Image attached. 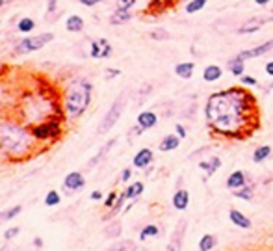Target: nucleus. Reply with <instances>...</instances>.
<instances>
[{
  "label": "nucleus",
  "mask_w": 273,
  "mask_h": 251,
  "mask_svg": "<svg viewBox=\"0 0 273 251\" xmlns=\"http://www.w3.org/2000/svg\"><path fill=\"white\" fill-rule=\"evenodd\" d=\"M269 89H273V82H271V84H269V86H268V87H266V92H269Z\"/></svg>",
  "instance_id": "603ef678"
},
{
  "label": "nucleus",
  "mask_w": 273,
  "mask_h": 251,
  "mask_svg": "<svg viewBox=\"0 0 273 251\" xmlns=\"http://www.w3.org/2000/svg\"><path fill=\"white\" fill-rule=\"evenodd\" d=\"M160 235V227L158 225H154V223H149V225H145V227L140 231V240L145 242L149 240V238H154Z\"/></svg>",
  "instance_id": "473e14b6"
},
{
  "label": "nucleus",
  "mask_w": 273,
  "mask_h": 251,
  "mask_svg": "<svg viewBox=\"0 0 273 251\" xmlns=\"http://www.w3.org/2000/svg\"><path fill=\"white\" fill-rule=\"evenodd\" d=\"M179 145H181V138L177 134H167L162 138V141L158 144V149L162 153H169V151H175L179 149Z\"/></svg>",
  "instance_id": "4be33fe9"
},
{
  "label": "nucleus",
  "mask_w": 273,
  "mask_h": 251,
  "mask_svg": "<svg viewBox=\"0 0 273 251\" xmlns=\"http://www.w3.org/2000/svg\"><path fill=\"white\" fill-rule=\"evenodd\" d=\"M0 247H2V240H0Z\"/></svg>",
  "instance_id": "864d4df0"
},
{
  "label": "nucleus",
  "mask_w": 273,
  "mask_h": 251,
  "mask_svg": "<svg viewBox=\"0 0 273 251\" xmlns=\"http://www.w3.org/2000/svg\"><path fill=\"white\" fill-rule=\"evenodd\" d=\"M151 39L152 41H167L169 39V32H167L166 28H154L151 30Z\"/></svg>",
  "instance_id": "e433bc0d"
},
{
  "label": "nucleus",
  "mask_w": 273,
  "mask_h": 251,
  "mask_svg": "<svg viewBox=\"0 0 273 251\" xmlns=\"http://www.w3.org/2000/svg\"><path fill=\"white\" fill-rule=\"evenodd\" d=\"M123 232V223L119 220H110L108 225L104 227V237L110 238V240H115V238L121 237Z\"/></svg>",
  "instance_id": "393cba45"
},
{
  "label": "nucleus",
  "mask_w": 273,
  "mask_h": 251,
  "mask_svg": "<svg viewBox=\"0 0 273 251\" xmlns=\"http://www.w3.org/2000/svg\"><path fill=\"white\" fill-rule=\"evenodd\" d=\"M171 203H173V207L177 210L184 212L186 208H188V205H190V192L186 188H177L175 193H173V198H171Z\"/></svg>",
  "instance_id": "2eb2a0df"
},
{
  "label": "nucleus",
  "mask_w": 273,
  "mask_h": 251,
  "mask_svg": "<svg viewBox=\"0 0 273 251\" xmlns=\"http://www.w3.org/2000/svg\"><path fill=\"white\" fill-rule=\"evenodd\" d=\"M266 75H269V77H273V60H269L268 63H266Z\"/></svg>",
  "instance_id": "8fccbe9b"
},
{
  "label": "nucleus",
  "mask_w": 273,
  "mask_h": 251,
  "mask_svg": "<svg viewBox=\"0 0 273 251\" xmlns=\"http://www.w3.org/2000/svg\"><path fill=\"white\" fill-rule=\"evenodd\" d=\"M205 119L214 134L244 140L259 129V102L245 86L227 87L206 99Z\"/></svg>",
  "instance_id": "f257e3e1"
},
{
  "label": "nucleus",
  "mask_w": 273,
  "mask_h": 251,
  "mask_svg": "<svg viewBox=\"0 0 273 251\" xmlns=\"http://www.w3.org/2000/svg\"><path fill=\"white\" fill-rule=\"evenodd\" d=\"M43 203L47 205V207H58V205L62 203V193H60L58 190H49V192L45 193Z\"/></svg>",
  "instance_id": "72a5a7b5"
},
{
  "label": "nucleus",
  "mask_w": 273,
  "mask_h": 251,
  "mask_svg": "<svg viewBox=\"0 0 273 251\" xmlns=\"http://www.w3.org/2000/svg\"><path fill=\"white\" fill-rule=\"evenodd\" d=\"M186 229H188V222H186V220H179V223L175 225V231H173L169 242H167L166 251H181L182 249V244H184V237H186Z\"/></svg>",
  "instance_id": "9d476101"
},
{
  "label": "nucleus",
  "mask_w": 273,
  "mask_h": 251,
  "mask_svg": "<svg viewBox=\"0 0 273 251\" xmlns=\"http://www.w3.org/2000/svg\"><path fill=\"white\" fill-rule=\"evenodd\" d=\"M115 144H117V138H112V140H108L106 144H104L103 147H101V149L97 151V155L93 156V158L89 160L88 164H86V169H88V171H89V169L97 168V166L101 164V162H103L104 158H106L108 153H110V151L113 149V145H115Z\"/></svg>",
  "instance_id": "4468645a"
},
{
  "label": "nucleus",
  "mask_w": 273,
  "mask_h": 251,
  "mask_svg": "<svg viewBox=\"0 0 273 251\" xmlns=\"http://www.w3.org/2000/svg\"><path fill=\"white\" fill-rule=\"evenodd\" d=\"M132 17H134V15H132L130 10H121V8H115V11L110 15V19H108V21H110V24H112V26H121V24H127Z\"/></svg>",
  "instance_id": "aec40b11"
},
{
  "label": "nucleus",
  "mask_w": 273,
  "mask_h": 251,
  "mask_svg": "<svg viewBox=\"0 0 273 251\" xmlns=\"http://www.w3.org/2000/svg\"><path fill=\"white\" fill-rule=\"evenodd\" d=\"M19 232H21V227L13 225V227L6 229V231H4V238H6V240H13V238L19 237Z\"/></svg>",
  "instance_id": "a19ab883"
},
{
  "label": "nucleus",
  "mask_w": 273,
  "mask_h": 251,
  "mask_svg": "<svg viewBox=\"0 0 273 251\" xmlns=\"http://www.w3.org/2000/svg\"><path fill=\"white\" fill-rule=\"evenodd\" d=\"M119 75H121V71H119V69L110 67V69H106V75H104V77H106V80H113V78H117Z\"/></svg>",
  "instance_id": "a18cd8bd"
},
{
  "label": "nucleus",
  "mask_w": 273,
  "mask_h": 251,
  "mask_svg": "<svg viewBox=\"0 0 273 251\" xmlns=\"http://www.w3.org/2000/svg\"><path fill=\"white\" fill-rule=\"evenodd\" d=\"M206 4H208V0H188L184 6V11L188 15H193V13H197V11L205 10Z\"/></svg>",
  "instance_id": "c756f323"
},
{
  "label": "nucleus",
  "mask_w": 273,
  "mask_h": 251,
  "mask_svg": "<svg viewBox=\"0 0 273 251\" xmlns=\"http://www.w3.org/2000/svg\"><path fill=\"white\" fill-rule=\"evenodd\" d=\"M37 145L28 125L15 116H0V158L23 162L37 153Z\"/></svg>",
  "instance_id": "f03ea898"
},
{
  "label": "nucleus",
  "mask_w": 273,
  "mask_h": 251,
  "mask_svg": "<svg viewBox=\"0 0 273 251\" xmlns=\"http://www.w3.org/2000/svg\"><path fill=\"white\" fill-rule=\"evenodd\" d=\"M271 156V147L269 145H259L253 151V162L255 164H262L264 160H268Z\"/></svg>",
  "instance_id": "bb28decb"
},
{
  "label": "nucleus",
  "mask_w": 273,
  "mask_h": 251,
  "mask_svg": "<svg viewBox=\"0 0 273 251\" xmlns=\"http://www.w3.org/2000/svg\"><path fill=\"white\" fill-rule=\"evenodd\" d=\"M195 71V63L193 62H181L175 65V75L182 80H190L193 77Z\"/></svg>",
  "instance_id": "5701e85b"
},
{
  "label": "nucleus",
  "mask_w": 273,
  "mask_h": 251,
  "mask_svg": "<svg viewBox=\"0 0 273 251\" xmlns=\"http://www.w3.org/2000/svg\"><path fill=\"white\" fill-rule=\"evenodd\" d=\"M218 246V238L214 235H203L199 240V251H212L214 247Z\"/></svg>",
  "instance_id": "7c9ffc66"
},
{
  "label": "nucleus",
  "mask_w": 273,
  "mask_h": 251,
  "mask_svg": "<svg viewBox=\"0 0 273 251\" xmlns=\"http://www.w3.org/2000/svg\"><path fill=\"white\" fill-rule=\"evenodd\" d=\"M175 134L181 138V140H184L186 136H188V131H186V127L182 125V123H177L175 125Z\"/></svg>",
  "instance_id": "37998d69"
},
{
  "label": "nucleus",
  "mask_w": 273,
  "mask_h": 251,
  "mask_svg": "<svg viewBox=\"0 0 273 251\" xmlns=\"http://www.w3.org/2000/svg\"><path fill=\"white\" fill-rule=\"evenodd\" d=\"M50 41H54L52 32H43V34H37V35H26V38L17 41V45H15V54L35 52V50H41V48L47 47Z\"/></svg>",
  "instance_id": "0eeeda50"
},
{
  "label": "nucleus",
  "mask_w": 273,
  "mask_h": 251,
  "mask_svg": "<svg viewBox=\"0 0 273 251\" xmlns=\"http://www.w3.org/2000/svg\"><path fill=\"white\" fill-rule=\"evenodd\" d=\"M115 4H117V8H121V10H132V8L138 4V0H117Z\"/></svg>",
  "instance_id": "79ce46f5"
},
{
  "label": "nucleus",
  "mask_w": 273,
  "mask_h": 251,
  "mask_svg": "<svg viewBox=\"0 0 273 251\" xmlns=\"http://www.w3.org/2000/svg\"><path fill=\"white\" fill-rule=\"evenodd\" d=\"M112 52H113V48L106 38L95 39V41H91V45H89V56L95 60L112 58Z\"/></svg>",
  "instance_id": "9b49d317"
},
{
  "label": "nucleus",
  "mask_w": 273,
  "mask_h": 251,
  "mask_svg": "<svg viewBox=\"0 0 273 251\" xmlns=\"http://www.w3.org/2000/svg\"><path fill=\"white\" fill-rule=\"evenodd\" d=\"M58 11V0H47V21H52Z\"/></svg>",
  "instance_id": "58836bf2"
},
{
  "label": "nucleus",
  "mask_w": 273,
  "mask_h": 251,
  "mask_svg": "<svg viewBox=\"0 0 273 251\" xmlns=\"http://www.w3.org/2000/svg\"><path fill=\"white\" fill-rule=\"evenodd\" d=\"M64 121L65 117H52V119L30 127V129H32V134L39 144H54L64 134Z\"/></svg>",
  "instance_id": "39448f33"
},
{
  "label": "nucleus",
  "mask_w": 273,
  "mask_h": 251,
  "mask_svg": "<svg viewBox=\"0 0 273 251\" xmlns=\"http://www.w3.org/2000/svg\"><path fill=\"white\" fill-rule=\"evenodd\" d=\"M117 198H119V193L115 192V190H112V192L108 193L106 198H104V201H103V207L106 208V210H110V208L115 205V201H117Z\"/></svg>",
  "instance_id": "4c0bfd02"
},
{
  "label": "nucleus",
  "mask_w": 273,
  "mask_h": 251,
  "mask_svg": "<svg viewBox=\"0 0 273 251\" xmlns=\"http://www.w3.org/2000/svg\"><path fill=\"white\" fill-rule=\"evenodd\" d=\"M143 190H145V184H143L142 181H136V183H130L127 188H125V195H127L128 201H132V199L140 198L143 193Z\"/></svg>",
  "instance_id": "a878e982"
},
{
  "label": "nucleus",
  "mask_w": 273,
  "mask_h": 251,
  "mask_svg": "<svg viewBox=\"0 0 273 251\" xmlns=\"http://www.w3.org/2000/svg\"><path fill=\"white\" fill-rule=\"evenodd\" d=\"M273 52V39H268V41H264V43L257 45L253 48H245L242 52L236 54V58L242 60V62H247L251 58H260V56H266V54Z\"/></svg>",
  "instance_id": "1a4fd4ad"
},
{
  "label": "nucleus",
  "mask_w": 273,
  "mask_h": 251,
  "mask_svg": "<svg viewBox=\"0 0 273 251\" xmlns=\"http://www.w3.org/2000/svg\"><path fill=\"white\" fill-rule=\"evenodd\" d=\"M89 199H91V201H104V195L101 190H93V192L89 193Z\"/></svg>",
  "instance_id": "49530a36"
},
{
  "label": "nucleus",
  "mask_w": 273,
  "mask_h": 251,
  "mask_svg": "<svg viewBox=\"0 0 273 251\" xmlns=\"http://www.w3.org/2000/svg\"><path fill=\"white\" fill-rule=\"evenodd\" d=\"M253 2H255L257 6H268L269 2H271V0H253Z\"/></svg>",
  "instance_id": "3c124183"
},
{
  "label": "nucleus",
  "mask_w": 273,
  "mask_h": 251,
  "mask_svg": "<svg viewBox=\"0 0 273 251\" xmlns=\"http://www.w3.org/2000/svg\"><path fill=\"white\" fill-rule=\"evenodd\" d=\"M229 220L232 222V225H236L238 229H251V220H249L247 216H245L242 210H238V208H230L229 210Z\"/></svg>",
  "instance_id": "a211bd4d"
},
{
  "label": "nucleus",
  "mask_w": 273,
  "mask_h": 251,
  "mask_svg": "<svg viewBox=\"0 0 273 251\" xmlns=\"http://www.w3.org/2000/svg\"><path fill=\"white\" fill-rule=\"evenodd\" d=\"M158 123V116H156V112L152 110H143L138 114V119H136V125H140L143 131H149L152 127H156Z\"/></svg>",
  "instance_id": "dca6fc26"
},
{
  "label": "nucleus",
  "mask_w": 273,
  "mask_h": 251,
  "mask_svg": "<svg viewBox=\"0 0 273 251\" xmlns=\"http://www.w3.org/2000/svg\"><path fill=\"white\" fill-rule=\"evenodd\" d=\"M82 6H86V8H95L97 4H101L103 0H78Z\"/></svg>",
  "instance_id": "de8ad7c7"
},
{
  "label": "nucleus",
  "mask_w": 273,
  "mask_h": 251,
  "mask_svg": "<svg viewBox=\"0 0 273 251\" xmlns=\"http://www.w3.org/2000/svg\"><path fill=\"white\" fill-rule=\"evenodd\" d=\"M84 28H86V21L80 15H69L65 21V30L71 34H80V32H84Z\"/></svg>",
  "instance_id": "6ab92c4d"
},
{
  "label": "nucleus",
  "mask_w": 273,
  "mask_h": 251,
  "mask_svg": "<svg viewBox=\"0 0 273 251\" xmlns=\"http://www.w3.org/2000/svg\"><path fill=\"white\" fill-rule=\"evenodd\" d=\"M271 21H273L271 15H257V17H251V19H247L245 23L240 24V28H236V32L242 35L255 34V32H259L262 28L264 24L271 23Z\"/></svg>",
  "instance_id": "6e6552de"
},
{
  "label": "nucleus",
  "mask_w": 273,
  "mask_h": 251,
  "mask_svg": "<svg viewBox=\"0 0 273 251\" xmlns=\"http://www.w3.org/2000/svg\"><path fill=\"white\" fill-rule=\"evenodd\" d=\"M43 244H45V242H43V238H41V237H34V240H32V246H34L35 249H41V247H43Z\"/></svg>",
  "instance_id": "09e8293b"
},
{
  "label": "nucleus",
  "mask_w": 273,
  "mask_h": 251,
  "mask_svg": "<svg viewBox=\"0 0 273 251\" xmlns=\"http://www.w3.org/2000/svg\"><path fill=\"white\" fill-rule=\"evenodd\" d=\"M152 160H154V155H152V149H149V147H143V149H140L134 155V158H132V166L138 169H147L149 166L152 164Z\"/></svg>",
  "instance_id": "ddd939ff"
},
{
  "label": "nucleus",
  "mask_w": 273,
  "mask_h": 251,
  "mask_svg": "<svg viewBox=\"0 0 273 251\" xmlns=\"http://www.w3.org/2000/svg\"><path fill=\"white\" fill-rule=\"evenodd\" d=\"M223 77V69L220 67V65H216V63H212V65H206L205 71H203V80L205 82H218L220 78Z\"/></svg>",
  "instance_id": "b1692460"
},
{
  "label": "nucleus",
  "mask_w": 273,
  "mask_h": 251,
  "mask_svg": "<svg viewBox=\"0 0 273 251\" xmlns=\"http://www.w3.org/2000/svg\"><path fill=\"white\" fill-rule=\"evenodd\" d=\"M108 251H138V246H136V242L123 240V242H119V244H115L112 249H108Z\"/></svg>",
  "instance_id": "c9c22d12"
},
{
  "label": "nucleus",
  "mask_w": 273,
  "mask_h": 251,
  "mask_svg": "<svg viewBox=\"0 0 273 251\" xmlns=\"http://www.w3.org/2000/svg\"><path fill=\"white\" fill-rule=\"evenodd\" d=\"M130 179H132V168H125L121 171V177H119V181H121V183H128Z\"/></svg>",
  "instance_id": "c03bdc74"
},
{
  "label": "nucleus",
  "mask_w": 273,
  "mask_h": 251,
  "mask_svg": "<svg viewBox=\"0 0 273 251\" xmlns=\"http://www.w3.org/2000/svg\"><path fill=\"white\" fill-rule=\"evenodd\" d=\"M240 84L245 87H251V86H259V80L255 77H249V75H242L240 77Z\"/></svg>",
  "instance_id": "ea45409f"
},
{
  "label": "nucleus",
  "mask_w": 273,
  "mask_h": 251,
  "mask_svg": "<svg viewBox=\"0 0 273 251\" xmlns=\"http://www.w3.org/2000/svg\"><path fill=\"white\" fill-rule=\"evenodd\" d=\"M199 168L205 171L206 177H212V175L221 168V158L220 156H210V158H206V160H201Z\"/></svg>",
  "instance_id": "412c9836"
},
{
  "label": "nucleus",
  "mask_w": 273,
  "mask_h": 251,
  "mask_svg": "<svg viewBox=\"0 0 273 251\" xmlns=\"http://www.w3.org/2000/svg\"><path fill=\"white\" fill-rule=\"evenodd\" d=\"M15 117L28 127H34L37 123L52 119V117H64L62 95L54 97L49 92H45V89H35V92L25 93L17 102Z\"/></svg>",
  "instance_id": "7ed1b4c3"
},
{
  "label": "nucleus",
  "mask_w": 273,
  "mask_h": 251,
  "mask_svg": "<svg viewBox=\"0 0 273 251\" xmlns=\"http://www.w3.org/2000/svg\"><path fill=\"white\" fill-rule=\"evenodd\" d=\"M34 28H35V21L32 19V17H23V19H19V23H17V32H19V34L28 35L30 32H34Z\"/></svg>",
  "instance_id": "c85d7f7f"
},
{
  "label": "nucleus",
  "mask_w": 273,
  "mask_h": 251,
  "mask_svg": "<svg viewBox=\"0 0 273 251\" xmlns=\"http://www.w3.org/2000/svg\"><path fill=\"white\" fill-rule=\"evenodd\" d=\"M127 102H128V92H121L115 97V101L110 104V108L106 110V114H104V117L101 119V123H99L97 134H106V132L112 131L113 127L119 123V119H121L123 112L127 108Z\"/></svg>",
  "instance_id": "423d86ee"
},
{
  "label": "nucleus",
  "mask_w": 273,
  "mask_h": 251,
  "mask_svg": "<svg viewBox=\"0 0 273 251\" xmlns=\"http://www.w3.org/2000/svg\"><path fill=\"white\" fill-rule=\"evenodd\" d=\"M227 67H229V71L232 73L234 77H242V75H245V62H242V60H238L236 56H232V58L227 62Z\"/></svg>",
  "instance_id": "cd10ccee"
},
{
  "label": "nucleus",
  "mask_w": 273,
  "mask_h": 251,
  "mask_svg": "<svg viewBox=\"0 0 273 251\" xmlns=\"http://www.w3.org/2000/svg\"><path fill=\"white\" fill-rule=\"evenodd\" d=\"M93 101V82L84 77L73 78L62 92V110L67 123H74L88 112Z\"/></svg>",
  "instance_id": "20e7f679"
},
{
  "label": "nucleus",
  "mask_w": 273,
  "mask_h": 251,
  "mask_svg": "<svg viewBox=\"0 0 273 251\" xmlns=\"http://www.w3.org/2000/svg\"><path fill=\"white\" fill-rule=\"evenodd\" d=\"M232 195L234 198H238V199H244V201H251V199L255 198V186L253 184H245L244 188L234 190Z\"/></svg>",
  "instance_id": "2f4dec72"
},
{
  "label": "nucleus",
  "mask_w": 273,
  "mask_h": 251,
  "mask_svg": "<svg viewBox=\"0 0 273 251\" xmlns=\"http://www.w3.org/2000/svg\"><path fill=\"white\" fill-rule=\"evenodd\" d=\"M86 186V177H84L82 171H71V173L65 175L64 179V192L67 195L74 192H80V190Z\"/></svg>",
  "instance_id": "f8f14e48"
},
{
  "label": "nucleus",
  "mask_w": 273,
  "mask_h": 251,
  "mask_svg": "<svg viewBox=\"0 0 273 251\" xmlns=\"http://www.w3.org/2000/svg\"><path fill=\"white\" fill-rule=\"evenodd\" d=\"M245 184H247V175L242 171V169H236V171H232V173L227 177V188L229 190H240L244 188Z\"/></svg>",
  "instance_id": "f3484780"
},
{
  "label": "nucleus",
  "mask_w": 273,
  "mask_h": 251,
  "mask_svg": "<svg viewBox=\"0 0 273 251\" xmlns=\"http://www.w3.org/2000/svg\"><path fill=\"white\" fill-rule=\"evenodd\" d=\"M21 212H23V207L21 205H13V207L6 208L4 212H0V222H10V220L19 216Z\"/></svg>",
  "instance_id": "f704fd0d"
}]
</instances>
